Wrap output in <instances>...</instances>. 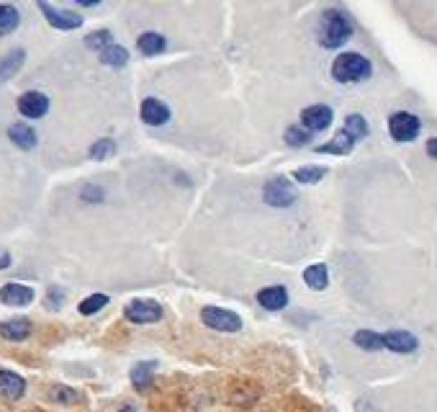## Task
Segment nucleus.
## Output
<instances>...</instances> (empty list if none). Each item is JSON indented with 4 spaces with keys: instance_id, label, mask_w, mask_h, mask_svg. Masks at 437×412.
<instances>
[{
    "instance_id": "f257e3e1",
    "label": "nucleus",
    "mask_w": 437,
    "mask_h": 412,
    "mask_svg": "<svg viewBox=\"0 0 437 412\" xmlns=\"http://www.w3.org/2000/svg\"><path fill=\"white\" fill-rule=\"evenodd\" d=\"M319 44L324 49H337L353 37V21L342 10H327L319 21Z\"/></svg>"
},
{
    "instance_id": "f03ea898",
    "label": "nucleus",
    "mask_w": 437,
    "mask_h": 412,
    "mask_svg": "<svg viewBox=\"0 0 437 412\" xmlns=\"http://www.w3.org/2000/svg\"><path fill=\"white\" fill-rule=\"evenodd\" d=\"M373 73L371 62L357 52H345L332 62V78L337 82H360Z\"/></svg>"
},
{
    "instance_id": "7ed1b4c3",
    "label": "nucleus",
    "mask_w": 437,
    "mask_h": 412,
    "mask_svg": "<svg viewBox=\"0 0 437 412\" xmlns=\"http://www.w3.org/2000/svg\"><path fill=\"white\" fill-rule=\"evenodd\" d=\"M201 320H203L206 328L218 330V332H239V330H242L239 314H234V312H229V310H221V307H203Z\"/></svg>"
},
{
    "instance_id": "20e7f679",
    "label": "nucleus",
    "mask_w": 437,
    "mask_h": 412,
    "mask_svg": "<svg viewBox=\"0 0 437 412\" xmlns=\"http://www.w3.org/2000/svg\"><path fill=\"white\" fill-rule=\"evenodd\" d=\"M419 132H422V121H419L414 114L396 111L391 119H389V134H391L396 142H411V139H417Z\"/></svg>"
},
{
    "instance_id": "39448f33",
    "label": "nucleus",
    "mask_w": 437,
    "mask_h": 412,
    "mask_svg": "<svg viewBox=\"0 0 437 412\" xmlns=\"http://www.w3.org/2000/svg\"><path fill=\"white\" fill-rule=\"evenodd\" d=\"M129 322L134 325H149V322L162 320V304L152 302V299H137V302H129L124 310Z\"/></svg>"
},
{
    "instance_id": "423d86ee",
    "label": "nucleus",
    "mask_w": 437,
    "mask_h": 412,
    "mask_svg": "<svg viewBox=\"0 0 437 412\" xmlns=\"http://www.w3.org/2000/svg\"><path fill=\"white\" fill-rule=\"evenodd\" d=\"M263 196H265V201L270 204V206H275V209H288V206L296 204V188H293L286 178L270 181V183L265 186Z\"/></svg>"
},
{
    "instance_id": "0eeeda50",
    "label": "nucleus",
    "mask_w": 437,
    "mask_h": 412,
    "mask_svg": "<svg viewBox=\"0 0 437 412\" xmlns=\"http://www.w3.org/2000/svg\"><path fill=\"white\" fill-rule=\"evenodd\" d=\"M39 10L46 16V21L55 28H62V31H73V28L82 26V19L77 13H70V10H59L55 8L52 3H39Z\"/></svg>"
},
{
    "instance_id": "6e6552de",
    "label": "nucleus",
    "mask_w": 437,
    "mask_h": 412,
    "mask_svg": "<svg viewBox=\"0 0 437 412\" xmlns=\"http://www.w3.org/2000/svg\"><path fill=\"white\" fill-rule=\"evenodd\" d=\"M329 124H332V109L329 106L317 103V106L301 111V127L309 129V132H324V129H329Z\"/></svg>"
},
{
    "instance_id": "1a4fd4ad",
    "label": "nucleus",
    "mask_w": 437,
    "mask_h": 412,
    "mask_svg": "<svg viewBox=\"0 0 437 412\" xmlns=\"http://www.w3.org/2000/svg\"><path fill=\"white\" fill-rule=\"evenodd\" d=\"M139 114H142V121L149 124V127H162V124L170 121V106L160 101V98H145Z\"/></svg>"
},
{
    "instance_id": "9d476101",
    "label": "nucleus",
    "mask_w": 437,
    "mask_h": 412,
    "mask_svg": "<svg viewBox=\"0 0 437 412\" xmlns=\"http://www.w3.org/2000/svg\"><path fill=\"white\" fill-rule=\"evenodd\" d=\"M19 111L26 119H41L49 111V98L39 91H28L19 98Z\"/></svg>"
},
{
    "instance_id": "9b49d317",
    "label": "nucleus",
    "mask_w": 437,
    "mask_h": 412,
    "mask_svg": "<svg viewBox=\"0 0 437 412\" xmlns=\"http://www.w3.org/2000/svg\"><path fill=\"white\" fill-rule=\"evenodd\" d=\"M383 348L393 350V353H414L419 348V343L407 330H391V332L383 335Z\"/></svg>"
},
{
    "instance_id": "f8f14e48",
    "label": "nucleus",
    "mask_w": 437,
    "mask_h": 412,
    "mask_svg": "<svg viewBox=\"0 0 437 412\" xmlns=\"http://www.w3.org/2000/svg\"><path fill=\"white\" fill-rule=\"evenodd\" d=\"M0 302L8 307H26L34 302V289L26 284H6L0 289Z\"/></svg>"
},
{
    "instance_id": "ddd939ff",
    "label": "nucleus",
    "mask_w": 437,
    "mask_h": 412,
    "mask_svg": "<svg viewBox=\"0 0 437 412\" xmlns=\"http://www.w3.org/2000/svg\"><path fill=\"white\" fill-rule=\"evenodd\" d=\"M26 394V382H24V376L13 374V371H0V397L3 400H10V402H16Z\"/></svg>"
},
{
    "instance_id": "4468645a",
    "label": "nucleus",
    "mask_w": 437,
    "mask_h": 412,
    "mask_svg": "<svg viewBox=\"0 0 437 412\" xmlns=\"http://www.w3.org/2000/svg\"><path fill=\"white\" fill-rule=\"evenodd\" d=\"M257 302L263 304L268 312H278L288 304V292H286V286H268L257 294Z\"/></svg>"
},
{
    "instance_id": "2eb2a0df",
    "label": "nucleus",
    "mask_w": 437,
    "mask_h": 412,
    "mask_svg": "<svg viewBox=\"0 0 437 412\" xmlns=\"http://www.w3.org/2000/svg\"><path fill=\"white\" fill-rule=\"evenodd\" d=\"M0 335L10 343H21L31 335V322L24 320V317H16V320H6L0 322Z\"/></svg>"
},
{
    "instance_id": "dca6fc26",
    "label": "nucleus",
    "mask_w": 437,
    "mask_h": 412,
    "mask_svg": "<svg viewBox=\"0 0 437 412\" xmlns=\"http://www.w3.org/2000/svg\"><path fill=\"white\" fill-rule=\"evenodd\" d=\"M8 137L21 150H34L37 147V132L28 127V124H24V121H19V124H13L8 129Z\"/></svg>"
},
{
    "instance_id": "f3484780",
    "label": "nucleus",
    "mask_w": 437,
    "mask_h": 412,
    "mask_svg": "<svg viewBox=\"0 0 437 412\" xmlns=\"http://www.w3.org/2000/svg\"><path fill=\"white\" fill-rule=\"evenodd\" d=\"M155 361H142L137 366L131 368V384L137 386L139 392H147L152 386V379H155Z\"/></svg>"
},
{
    "instance_id": "a211bd4d",
    "label": "nucleus",
    "mask_w": 437,
    "mask_h": 412,
    "mask_svg": "<svg viewBox=\"0 0 437 412\" xmlns=\"http://www.w3.org/2000/svg\"><path fill=\"white\" fill-rule=\"evenodd\" d=\"M304 281H306V286L309 289H314V292H324L329 286V271L324 263H314V266H309L306 271H304Z\"/></svg>"
},
{
    "instance_id": "6ab92c4d",
    "label": "nucleus",
    "mask_w": 437,
    "mask_h": 412,
    "mask_svg": "<svg viewBox=\"0 0 437 412\" xmlns=\"http://www.w3.org/2000/svg\"><path fill=\"white\" fill-rule=\"evenodd\" d=\"M353 147H355V139L342 129V132H337V137L332 139L329 145L317 147V152H324V155H347V152H353Z\"/></svg>"
},
{
    "instance_id": "aec40b11",
    "label": "nucleus",
    "mask_w": 437,
    "mask_h": 412,
    "mask_svg": "<svg viewBox=\"0 0 437 412\" xmlns=\"http://www.w3.org/2000/svg\"><path fill=\"white\" fill-rule=\"evenodd\" d=\"M137 46H139V52H142V55L155 57L165 49V37L162 34H155V31H145V34L137 39Z\"/></svg>"
},
{
    "instance_id": "412c9836",
    "label": "nucleus",
    "mask_w": 437,
    "mask_h": 412,
    "mask_svg": "<svg viewBox=\"0 0 437 412\" xmlns=\"http://www.w3.org/2000/svg\"><path fill=\"white\" fill-rule=\"evenodd\" d=\"M19 24H21L19 10L13 8V6H8V3H0V37L13 34L19 28Z\"/></svg>"
},
{
    "instance_id": "4be33fe9",
    "label": "nucleus",
    "mask_w": 437,
    "mask_h": 412,
    "mask_svg": "<svg viewBox=\"0 0 437 412\" xmlns=\"http://www.w3.org/2000/svg\"><path fill=\"white\" fill-rule=\"evenodd\" d=\"M24 60H26V52L24 49H13L3 62H0V82L3 80H10L13 75L21 70V64H24Z\"/></svg>"
},
{
    "instance_id": "5701e85b",
    "label": "nucleus",
    "mask_w": 437,
    "mask_h": 412,
    "mask_svg": "<svg viewBox=\"0 0 437 412\" xmlns=\"http://www.w3.org/2000/svg\"><path fill=\"white\" fill-rule=\"evenodd\" d=\"M353 340H355L357 348L363 350H383V335H378L373 330H357Z\"/></svg>"
},
{
    "instance_id": "b1692460",
    "label": "nucleus",
    "mask_w": 437,
    "mask_h": 412,
    "mask_svg": "<svg viewBox=\"0 0 437 412\" xmlns=\"http://www.w3.org/2000/svg\"><path fill=\"white\" fill-rule=\"evenodd\" d=\"M100 62L109 64V67H124L129 62V52L119 44H111L100 52Z\"/></svg>"
},
{
    "instance_id": "393cba45",
    "label": "nucleus",
    "mask_w": 437,
    "mask_h": 412,
    "mask_svg": "<svg viewBox=\"0 0 437 412\" xmlns=\"http://www.w3.org/2000/svg\"><path fill=\"white\" fill-rule=\"evenodd\" d=\"M345 132L350 134V137L355 139H363L365 134H368V121H365V116H360V114H350L345 119Z\"/></svg>"
},
{
    "instance_id": "a878e982",
    "label": "nucleus",
    "mask_w": 437,
    "mask_h": 412,
    "mask_svg": "<svg viewBox=\"0 0 437 412\" xmlns=\"http://www.w3.org/2000/svg\"><path fill=\"white\" fill-rule=\"evenodd\" d=\"M106 304H109V296H106V294H93V296H88V299H82L77 310H80V314H85V317H88V314H95V312H100L103 307H106Z\"/></svg>"
},
{
    "instance_id": "bb28decb",
    "label": "nucleus",
    "mask_w": 437,
    "mask_h": 412,
    "mask_svg": "<svg viewBox=\"0 0 437 412\" xmlns=\"http://www.w3.org/2000/svg\"><path fill=\"white\" fill-rule=\"evenodd\" d=\"M324 175H327V168H299V170L293 173V178H296L299 183L311 186V183H319Z\"/></svg>"
},
{
    "instance_id": "cd10ccee",
    "label": "nucleus",
    "mask_w": 437,
    "mask_h": 412,
    "mask_svg": "<svg viewBox=\"0 0 437 412\" xmlns=\"http://www.w3.org/2000/svg\"><path fill=\"white\" fill-rule=\"evenodd\" d=\"M286 142H288L291 147H304L306 142H311V132L309 129H304L301 124L288 127V132H286Z\"/></svg>"
},
{
    "instance_id": "c85d7f7f",
    "label": "nucleus",
    "mask_w": 437,
    "mask_h": 412,
    "mask_svg": "<svg viewBox=\"0 0 437 412\" xmlns=\"http://www.w3.org/2000/svg\"><path fill=\"white\" fill-rule=\"evenodd\" d=\"M111 155H116V142H113V139H98V142L91 147L93 160H106V157Z\"/></svg>"
},
{
    "instance_id": "c756f323",
    "label": "nucleus",
    "mask_w": 437,
    "mask_h": 412,
    "mask_svg": "<svg viewBox=\"0 0 437 412\" xmlns=\"http://www.w3.org/2000/svg\"><path fill=\"white\" fill-rule=\"evenodd\" d=\"M52 400L59 404H75L80 400V394L75 392V389H70V386H55L52 389Z\"/></svg>"
},
{
    "instance_id": "7c9ffc66",
    "label": "nucleus",
    "mask_w": 437,
    "mask_h": 412,
    "mask_svg": "<svg viewBox=\"0 0 437 412\" xmlns=\"http://www.w3.org/2000/svg\"><path fill=\"white\" fill-rule=\"evenodd\" d=\"M85 44L91 46V49H106V46H111V31H106V28H100V31H93L91 37L85 39Z\"/></svg>"
},
{
    "instance_id": "2f4dec72",
    "label": "nucleus",
    "mask_w": 437,
    "mask_h": 412,
    "mask_svg": "<svg viewBox=\"0 0 437 412\" xmlns=\"http://www.w3.org/2000/svg\"><path fill=\"white\" fill-rule=\"evenodd\" d=\"M355 410H357V412H378V410H375V407H373V404H371V402H365V400H360V402L355 404Z\"/></svg>"
},
{
    "instance_id": "473e14b6",
    "label": "nucleus",
    "mask_w": 437,
    "mask_h": 412,
    "mask_svg": "<svg viewBox=\"0 0 437 412\" xmlns=\"http://www.w3.org/2000/svg\"><path fill=\"white\" fill-rule=\"evenodd\" d=\"M59 299H62V292H59V289H57V292H52V294H49V307H52V310H55V304H59Z\"/></svg>"
},
{
    "instance_id": "72a5a7b5",
    "label": "nucleus",
    "mask_w": 437,
    "mask_h": 412,
    "mask_svg": "<svg viewBox=\"0 0 437 412\" xmlns=\"http://www.w3.org/2000/svg\"><path fill=\"white\" fill-rule=\"evenodd\" d=\"M427 155H429V157H435V160H437V137H435V139H429V142H427Z\"/></svg>"
},
{
    "instance_id": "f704fd0d",
    "label": "nucleus",
    "mask_w": 437,
    "mask_h": 412,
    "mask_svg": "<svg viewBox=\"0 0 437 412\" xmlns=\"http://www.w3.org/2000/svg\"><path fill=\"white\" fill-rule=\"evenodd\" d=\"M8 263H10V256L6 253V256L0 258V271H3V268H8Z\"/></svg>"
},
{
    "instance_id": "c9c22d12",
    "label": "nucleus",
    "mask_w": 437,
    "mask_h": 412,
    "mask_svg": "<svg viewBox=\"0 0 437 412\" xmlns=\"http://www.w3.org/2000/svg\"><path fill=\"white\" fill-rule=\"evenodd\" d=\"M119 412H137V410H134V407H121Z\"/></svg>"
}]
</instances>
